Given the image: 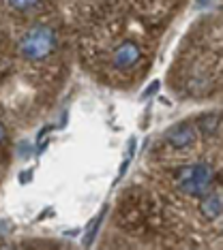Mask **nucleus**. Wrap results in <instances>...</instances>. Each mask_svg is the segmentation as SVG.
Segmentation results:
<instances>
[{"mask_svg":"<svg viewBox=\"0 0 223 250\" xmlns=\"http://www.w3.org/2000/svg\"><path fill=\"white\" fill-rule=\"evenodd\" d=\"M157 90H159V82H152V86L148 88V90H144V94H142V96H144V99H148V96H152L154 92H157Z\"/></svg>","mask_w":223,"mask_h":250,"instance_id":"9","label":"nucleus"},{"mask_svg":"<svg viewBox=\"0 0 223 250\" xmlns=\"http://www.w3.org/2000/svg\"><path fill=\"white\" fill-rule=\"evenodd\" d=\"M4 4L11 11H17V13H26V11H32L41 4V0H4Z\"/></svg>","mask_w":223,"mask_h":250,"instance_id":"7","label":"nucleus"},{"mask_svg":"<svg viewBox=\"0 0 223 250\" xmlns=\"http://www.w3.org/2000/svg\"><path fill=\"white\" fill-rule=\"evenodd\" d=\"M198 139V128H196V122L191 120H182V122H176L174 126H170L165 130V141L176 147V150H185V147H191Z\"/></svg>","mask_w":223,"mask_h":250,"instance_id":"3","label":"nucleus"},{"mask_svg":"<svg viewBox=\"0 0 223 250\" xmlns=\"http://www.w3.org/2000/svg\"><path fill=\"white\" fill-rule=\"evenodd\" d=\"M105 214H107V208H103V209H101V214L97 216V220H93V223H90L88 231H86V237H84V246H90V244H93L95 235H97V231H99V227H101V223H103V218H105Z\"/></svg>","mask_w":223,"mask_h":250,"instance_id":"8","label":"nucleus"},{"mask_svg":"<svg viewBox=\"0 0 223 250\" xmlns=\"http://www.w3.org/2000/svg\"><path fill=\"white\" fill-rule=\"evenodd\" d=\"M56 47H58V37L50 26H32L17 41V54L28 62H41L50 58Z\"/></svg>","mask_w":223,"mask_h":250,"instance_id":"1","label":"nucleus"},{"mask_svg":"<svg viewBox=\"0 0 223 250\" xmlns=\"http://www.w3.org/2000/svg\"><path fill=\"white\" fill-rule=\"evenodd\" d=\"M196 128L198 133H202L204 137H217L221 130V116L219 111H208L196 120Z\"/></svg>","mask_w":223,"mask_h":250,"instance_id":"6","label":"nucleus"},{"mask_svg":"<svg viewBox=\"0 0 223 250\" xmlns=\"http://www.w3.org/2000/svg\"><path fill=\"white\" fill-rule=\"evenodd\" d=\"M174 182L180 188L182 195L199 199L208 190H213L215 182V169L208 163H193V165H182L178 171L174 173Z\"/></svg>","mask_w":223,"mask_h":250,"instance_id":"2","label":"nucleus"},{"mask_svg":"<svg viewBox=\"0 0 223 250\" xmlns=\"http://www.w3.org/2000/svg\"><path fill=\"white\" fill-rule=\"evenodd\" d=\"M4 137H7V126H4V124L0 122V144L4 141Z\"/></svg>","mask_w":223,"mask_h":250,"instance_id":"10","label":"nucleus"},{"mask_svg":"<svg viewBox=\"0 0 223 250\" xmlns=\"http://www.w3.org/2000/svg\"><path fill=\"white\" fill-rule=\"evenodd\" d=\"M199 214L206 220H219L223 214V197L221 190H208L204 197H199Z\"/></svg>","mask_w":223,"mask_h":250,"instance_id":"5","label":"nucleus"},{"mask_svg":"<svg viewBox=\"0 0 223 250\" xmlns=\"http://www.w3.org/2000/svg\"><path fill=\"white\" fill-rule=\"evenodd\" d=\"M142 60V47L133 41H124L116 47V52L112 56V62H114V69L118 71H129L133 69L137 62Z\"/></svg>","mask_w":223,"mask_h":250,"instance_id":"4","label":"nucleus"}]
</instances>
